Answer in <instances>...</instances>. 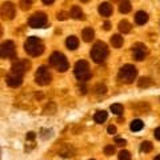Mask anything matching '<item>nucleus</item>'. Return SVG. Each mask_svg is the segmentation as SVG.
<instances>
[{
  "mask_svg": "<svg viewBox=\"0 0 160 160\" xmlns=\"http://www.w3.org/2000/svg\"><path fill=\"white\" fill-rule=\"evenodd\" d=\"M24 49L31 56H39V55H42L44 52V44L39 38L32 36V38H28L27 42L24 43Z\"/></svg>",
  "mask_w": 160,
  "mask_h": 160,
  "instance_id": "f257e3e1",
  "label": "nucleus"
},
{
  "mask_svg": "<svg viewBox=\"0 0 160 160\" xmlns=\"http://www.w3.org/2000/svg\"><path fill=\"white\" fill-rule=\"evenodd\" d=\"M108 55V48H107V44L103 43V42H96L93 44V47L91 49V59L93 60L95 63H103L106 60Z\"/></svg>",
  "mask_w": 160,
  "mask_h": 160,
  "instance_id": "f03ea898",
  "label": "nucleus"
},
{
  "mask_svg": "<svg viewBox=\"0 0 160 160\" xmlns=\"http://www.w3.org/2000/svg\"><path fill=\"white\" fill-rule=\"evenodd\" d=\"M138 76V69L132 64H126L119 71V80L126 84H131Z\"/></svg>",
  "mask_w": 160,
  "mask_h": 160,
  "instance_id": "7ed1b4c3",
  "label": "nucleus"
},
{
  "mask_svg": "<svg viewBox=\"0 0 160 160\" xmlns=\"http://www.w3.org/2000/svg\"><path fill=\"white\" fill-rule=\"evenodd\" d=\"M73 72H75V76H76L80 82H87V80L91 79L89 64L86 62V60H79V62H76Z\"/></svg>",
  "mask_w": 160,
  "mask_h": 160,
  "instance_id": "20e7f679",
  "label": "nucleus"
},
{
  "mask_svg": "<svg viewBox=\"0 0 160 160\" xmlns=\"http://www.w3.org/2000/svg\"><path fill=\"white\" fill-rule=\"evenodd\" d=\"M49 63H51V66L56 68L59 72H66L69 68L68 60L66 59V56H64L62 52H53L51 56H49Z\"/></svg>",
  "mask_w": 160,
  "mask_h": 160,
  "instance_id": "39448f33",
  "label": "nucleus"
},
{
  "mask_svg": "<svg viewBox=\"0 0 160 160\" xmlns=\"http://www.w3.org/2000/svg\"><path fill=\"white\" fill-rule=\"evenodd\" d=\"M52 80V76L49 71L46 67H40L38 68L36 73H35V82H36L39 86H48Z\"/></svg>",
  "mask_w": 160,
  "mask_h": 160,
  "instance_id": "423d86ee",
  "label": "nucleus"
},
{
  "mask_svg": "<svg viewBox=\"0 0 160 160\" xmlns=\"http://www.w3.org/2000/svg\"><path fill=\"white\" fill-rule=\"evenodd\" d=\"M0 55H2L3 59H13L16 56V48H15V44L11 40H7L2 44V49H0Z\"/></svg>",
  "mask_w": 160,
  "mask_h": 160,
  "instance_id": "0eeeda50",
  "label": "nucleus"
},
{
  "mask_svg": "<svg viewBox=\"0 0 160 160\" xmlns=\"http://www.w3.org/2000/svg\"><path fill=\"white\" fill-rule=\"evenodd\" d=\"M46 23H47V16H46V13H43V12H36V13H33L31 18H29V27H32V28H42L46 26Z\"/></svg>",
  "mask_w": 160,
  "mask_h": 160,
  "instance_id": "6e6552de",
  "label": "nucleus"
},
{
  "mask_svg": "<svg viewBox=\"0 0 160 160\" xmlns=\"http://www.w3.org/2000/svg\"><path fill=\"white\" fill-rule=\"evenodd\" d=\"M0 13H2V19L3 20H12L13 16H15V6L11 2H4L2 4Z\"/></svg>",
  "mask_w": 160,
  "mask_h": 160,
  "instance_id": "1a4fd4ad",
  "label": "nucleus"
},
{
  "mask_svg": "<svg viewBox=\"0 0 160 160\" xmlns=\"http://www.w3.org/2000/svg\"><path fill=\"white\" fill-rule=\"evenodd\" d=\"M132 52H133V58L140 62V60L146 59V56L148 55V49H147V47L144 46V44L138 43V44H135V46L132 47Z\"/></svg>",
  "mask_w": 160,
  "mask_h": 160,
  "instance_id": "9d476101",
  "label": "nucleus"
},
{
  "mask_svg": "<svg viewBox=\"0 0 160 160\" xmlns=\"http://www.w3.org/2000/svg\"><path fill=\"white\" fill-rule=\"evenodd\" d=\"M28 66H29V64L27 62H24V60H20V62H16V63L12 64L11 71L15 75H20V76H23V75L26 73V71L28 69Z\"/></svg>",
  "mask_w": 160,
  "mask_h": 160,
  "instance_id": "9b49d317",
  "label": "nucleus"
},
{
  "mask_svg": "<svg viewBox=\"0 0 160 160\" xmlns=\"http://www.w3.org/2000/svg\"><path fill=\"white\" fill-rule=\"evenodd\" d=\"M22 83H23V76H20V75H15L11 72L7 76V84L9 87L16 88L19 86H22Z\"/></svg>",
  "mask_w": 160,
  "mask_h": 160,
  "instance_id": "f8f14e48",
  "label": "nucleus"
},
{
  "mask_svg": "<svg viewBox=\"0 0 160 160\" xmlns=\"http://www.w3.org/2000/svg\"><path fill=\"white\" fill-rule=\"evenodd\" d=\"M99 13L102 16H109L112 13V6L109 3H102L99 6Z\"/></svg>",
  "mask_w": 160,
  "mask_h": 160,
  "instance_id": "ddd939ff",
  "label": "nucleus"
},
{
  "mask_svg": "<svg viewBox=\"0 0 160 160\" xmlns=\"http://www.w3.org/2000/svg\"><path fill=\"white\" fill-rule=\"evenodd\" d=\"M135 22H136L139 26H143V24H146L148 22V13L144 12V11L136 12V15H135Z\"/></svg>",
  "mask_w": 160,
  "mask_h": 160,
  "instance_id": "4468645a",
  "label": "nucleus"
},
{
  "mask_svg": "<svg viewBox=\"0 0 160 160\" xmlns=\"http://www.w3.org/2000/svg\"><path fill=\"white\" fill-rule=\"evenodd\" d=\"M82 38L86 43H89L92 42L93 38H95V31L92 28H84L83 29V33H82Z\"/></svg>",
  "mask_w": 160,
  "mask_h": 160,
  "instance_id": "2eb2a0df",
  "label": "nucleus"
},
{
  "mask_svg": "<svg viewBox=\"0 0 160 160\" xmlns=\"http://www.w3.org/2000/svg\"><path fill=\"white\" fill-rule=\"evenodd\" d=\"M66 46H67L68 49H71V51L76 49L78 46H79V40H78V38H76V36H69V38H67V40H66Z\"/></svg>",
  "mask_w": 160,
  "mask_h": 160,
  "instance_id": "dca6fc26",
  "label": "nucleus"
},
{
  "mask_svg": "<svg viewBox=\"0 0 160 160\" xmlns=\"http://www.w3.org/2000/svg\"><path fill=\"white\" fill-rule=\"evenodd\" d=\"M131 23L128 22V20H122V22H119V29H120V32H123V33H128V32H131Z\"/></svg>",
  "mask_w": 160,
  "mask_h": 160,
  "instance_id": "f3484780",
  "label": "nucleus"
},
{
  "mask_svg": "<svg viewBox=\"0 0 160 160\" xmlns=\"http://www.w3.org/2000/svg\"><path fill=\"white\" fill-rule=\"evenodd\" d=\"M107 118H108V113L106 112V111H98L96 113H95V116H93V120L96 123H99V124H102V123H104L107 120Z\"/></svg>",
  "mask_w": 160,
  "mask_h": 160,
  "instance_id": "a211bd4d",
  "label": "nucleus"
},
{
  "mask_svg": "<svg viewBox=\"0 0 160 160\" xmlns=\"http://www.w3.org/2000/svg\"><path fill=\"white\" fill-rule=\"evenodd\" d=\"M143 127H144V123L142 122V120H139V119L132 120L131 126H129V128H131V131H133V132H139V131H142Z\"/></svg>",
  "mask_w": 160,
  "mask_h": 160,
  "instance_id": "6ab92c4d",
  "label": "nucleus"
},
{
  "mask_svg": "<svg viewBox=\"0 0 160 160\" xmlns=\"http://www.w3.org/2000/svg\"><path fill=\"white\" fill-rule=\"evenodd\" d=\"M71 16L73 19H76V20H82L83 19V11L80 9V7L78 6H73L71 8Z\"/></svg>",
  "mask_w": 160,
  "mask_h": 160,
  "instance_id": "aec40b11",
  "label": "nucleus"
},
{
  "mask_svg": "<svg viewBox=\"0 0 160 160\" xmlns=\"http://www.w3.org/2000/svg\"><path fill=\"white\" fill-rule=\"evenodd\" d=\"M111 44L115 48H120L123 46V38L120 36V35H113V36L111 38Z\"/></svg>",
  "mask_w": 160,
  "mask_h": 160,
  "instance_id": "412c9836",
  "label": "nucleus"
},
{
  "mask_svg": "<svg viewBox=\"0 0 160 160\" xmlns=\"http://www.w3.org/2000/svg\"><path fill=\"white\" fill-rule=\"evenodd\" d=\"M119 11L122 13H128L129 11H131V3L129 2H120Z\"/></svg>",
  "mask_w": 160,
  "mask_h": 160,
  "instance_id": "4be33fe9",
  "label": "nucleus"
},
{
  "mask_svg": "<svg viewBox=\"0 0 160 160\" xmlns=\"http://www.w3.org/2000/svg\"><path fill=\"white\" fill-rule=\"evenodd\" d=\"M138 86L140 88H146V87H149V86H152V80L149 79V78H140L139 79V82H138Z\"/></svg>",
  "mask_w": 160,
  "mask_h": 160,
  "instance_id": "5701e85b",
  "label": "nucleus"
},
{
  "mask_svg": "<svg viewBox=\"0 0 160 160\" xmlns=\"http://www.w3.org/2000/svg\"><path fill=\"white\" fill-rule=\"evenodd\" d=\"M111 111H112V113H115V115H118L119 116V115H122L124 112V108H123L122 104H112Z\"/></svg>",
  "mask_w": 160,
  "mask_h": 160,
  "instance_id": "b1692460",
  "label": "nucleus"
},
{
  "mask_svg": "<svg viewBox=\"0 0 160 160\" xmlns=\"http://www.w3.org/2000/svg\"><path fill=\"white\" fill-rule=\"evenodd\" d=\"M140 151L142 152H151L152 151V143L151 142H143L140 146Z\"/></svg>",
  "mask_w": 160,
  "mask_h": 160,
  "instance_id": "393cba45",
  "label": "nucleus"
},
{
  "mask_svg": "<svg viewBox=\"0 0 160 160\" xmlns=\"http://www.w3.org/2000/svg\"><path fill=\"white\" fill-rule=\"evenodd\" d=\"M31 6H32V0H20V8H22L23 11L29 9Z\"/></svg>",
  "mask_w": 160,
  "mask_h": 160,
  "instance_id": "a878e982",
  "label": "nucleus"
},
{
  "mask_svg": "<svg viewBox=\"0 0 160 160\" xmlns=\"http://www.w3.org/2000/svg\"><path fill=\"white\" fill-rule=\"evenodd\" d=\"M119 160H131V153L126 149H123V151L119 152Z\"/></svg>",
  "mask_w": 160,
  "mask_h": 160,
  "instance_id": "bb28decb",
  "label": "nucleus"
},
{
  "mask_svg": "<svg viewBox=\"0 0 160 160\" xmlns=\"http://www.w3.org/2000/svg\"><path fill=\"white\" fill-rule=\"evenodd\" d=\"M104 153H106L107 156H111V155L115 153V147L112 146V144H109V146H106V147H104Z\"/></svg>",
  "mask_w": 160,
  "mask_h": 160,
  "instance_id": "cd10ccee",
  "label": "nucleus"
},
{
  "mask_svg": "<svg viewBox=\"0 0 160 160\" xmlns=\"http://www.w3.org/2000/svg\"><path fill=\"white\" fill-rule=\"evenodd\" d=\"M95 92L96 93H106L107 92V87L104 86V84H98V86L95 87Z\"/></svg>",
  "mask_w": 160,
  "mask_h": 160,
  "instance_id": "c85d7f7f",
  "label": "nucleus"
},
{
  "mask_svg": "<svg viewBox=\"0 0 160 160\" xmlns=\"http://www.w3.org/2000/svg\"><path fill=\"white\" fill-rule=\"evenodd\" d=\"M115 143H116L118 146H120V147H124L127 144V140H124L122 138H116V139H115Z\"/></svg>",
  "mask_w": 160,
  "mask_h": 160,
  "instance_id": "c756f323",
  "label": "nucleus"
},
{
  "mask_svg": "<svg viewBox=\"0 0 160 160\" xmlns=\"http://www.w3.org/2000/svg\"><path fill=\"white\" fill-rule=\"evenodd\" d=\"M69 16L68 12H59L58 13V20H66Z\"/></svg>",
  "mask_w": 160,
  "mask_h": 160,
  "instance_id": "7c9ffc66",
  "label": "nucleus"
},
{
  "mask_svg": "<svg viewBox=\"0 0 160 160\" xmlns=\"http://www.w3.org/2000/svg\"><path fill=\"white\" fill-rule=\"evenodd\" d=\"M107 131H108V133L113 135V133H116V127H115V126H109Z\"/></svg>",
  "mask_w": 160,
  "mask_h": 160,
  "instance_id": "2f4dec72",
  "label": "nucleus"
},
{
  "mask_svg": "<svg viewBox=\"0 0 160 160\" xmlns=\"http://www.w3.org/2000/svg\"><path fill=\"white\" fill-rule=\"evenodd\" d=\"M155 138H156L158 140H160V127L155 129Z\"/></svg>",
  "mask_w": 160,
  "mask_h": 160,
  "instance_id": "473e14b6",
  "label": "nucleus"
},
{
  "mask_svg": "<svg viewBox=\"0 0 160 160\" xmlns=\"http://www.w3.org/2000/svg\"><path fill=\"white\" fill-rule=\"evenodd\" d=\"M27 139L28 140H33L35 139V132H28L27 133Z\"/></svg>",
  "mask_w": 160,
  "mask_h": 160,
  "instance_id": "72a5a7b5",
  "label": "nucleus"
},
{
  "mask_svg": "<svg viewBox=\"0 0 160 160\" xmlns=\"http://www.w3.org/2000/svg\"><path fill=\"white\" fill-rule=\"evenodd\" d=\"M109 28H111V24H109V22H106V23H104V29H106V31H108Z\"/></svg>",
  "mask_w": 160,
  "mask_h": 160,
  "instance_id": "f704fd0d",
  "label": "nucleus"
},
{
  "mask_svg": "<svg viewBox=\"0 0 160 160\" xmlns=\"http://www.w3.org/2000/svg\"><path fill=\"white\" fill-rule=\"evenodd\" d=\"M55 2V0H43V3L44 4H47V6H49V4H52Z\"/></svg>",
  "mask_w": 160,
  "mask_h": 160,
  "instance_id": "c9c22d12",
  "label": "nucleus"
},
{
  "mask_svg": "<svg viewBox=\"0 0 160 160\" xmlns=\"http://www.w3.org/2000/svg\"><path fill=\"white\" fill-rule=\"evenodd\" d=\"M155 160H160V155H158V156L155 158Z\"/></svg>",
  "mask_w": 160,
  "mask_h": 160,
  "instance_id": "e433bc0d",
  "label": "nucleus"
},
{
  "mask_svg": "<svg viewBox=\"0 0 160 160\" xmlns=\"http://www.w3.org/2000/svg\"><path fill=\"white\" fill-rule=\"evenodd\" d=\"M112 3H118V2H120V0H111Z\"/></svg>",
  "mask_w": 160,
  "mask_h": 160,
  "instance_id": "4c0bfd02",
  "label": "nucleus"
},
{
  "mask_svg": "<svg viewBox=\"0 0 160 160\" xmlns=\"http://www.w3.org/2000/svg\"><path fill=\"white\" fill-rule=\"evenodd\" d=\"M80 2H83V3H87V2H88V0H80Z\"/></svg>",
  "mask_w": 160,
  "mask_h": 160,
  "instance_id": "58836bf2",
  "label": "nucleus"
},
{
  "mask_svg": "<svg viewBox=\"0 0 160 160\" xmlns=\"http://www.w3.org/2000/svg\"><path fill=\"white\" fill-rule=\"evenodd\" d=\"M91 160H93V159H91Z\"/></svg>",
  "mask_w": 160,
  "mask_h": 160,
  "instance_id": "ea45409f",
  "label": "nucleus"
}]
</instances>
